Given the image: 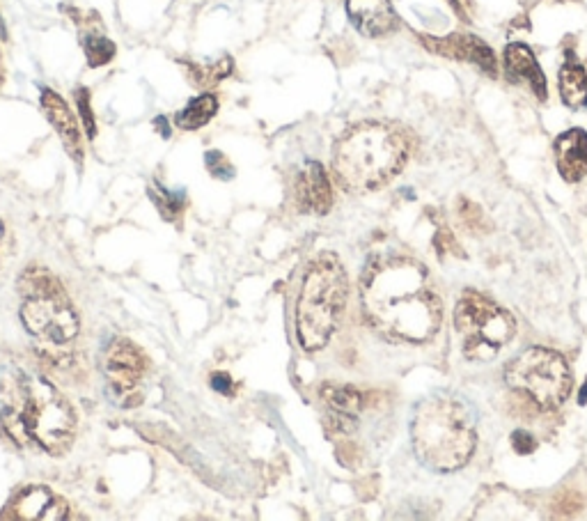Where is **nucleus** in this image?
I'll return each mask as SVG.
<instances>
[{"label":"nucleus","instance_id":"obj_4","mask_svg":"<svg viewBox=\"0 0 587 521\" xmlns=\"http://www.w3.org/2000/svg\"><path fill=\"white\" fill-rule=\"evenodd\" d=\"M3 421L14 437L33 439L53 455L65 453L76 430L69 402L51 384L33 377H23L10 393Z\"/></svg>","mask_w":587,"mask_h":521},{"label":"nucleus","instance_id":"obj_27","mask_svg":"<svg viewBox=\"0 0 587 521\" xmlns=\"http://www.w3.org/2000/svg\"><path fill=\"white\" fill-rule=\"evenodd\" d=\"M154 124H156V127H159V131H161L163 136H166V138L170 136V129H168V120L166 118H156Z\"/></svg>","mask_w":587,"mask_h":521},{"label":"nucleus","instance_id":"obj_15","mask_svg":"<svg viewBox=\"0 0 587 521\" xmlns=\"http://www.w3.org/2000/svg\"><path fill=\"white\" fill-rule=\"evenodd\" d=\"M555 161L567 182H581L587 175V134L583 129H569L555 141Z\"/></svg>","mask_w":587,"mask_h":521},{"label":"nucleus","instance_id":"obj_22","mask_svg":"<svg viewBox=\"0 0 587 521\" xmlns=\"http://www.w3.org/2000/svg\"><path fill=\"white\" fill-rule=\"evenodd\" d=\"M154 205L161 209V214L166 216V219H175L179 207L184 205V193H172L163 189V186H156Z\"/></svg>","mask_w":587,"mask_h":521},{"label":"nucleus","instance_id":"obj_2","mask_svg":"<svg viewBox=\"0 0 587 521\" xmlns=\"http://www.w3.org/2000/svg\"><path fill=\"white\" fill-rule=\"evenodd\" d=\"M411 439L418 460L434 471H457L471 460L477 418L471 404L455 393H434L416 407Z\"/></svg>","mask_w":587,"mask_h":521},{"label":"nucleus","instance_id":"obj_11","mask_svg":"<svg viewBox=\"0 0 587 521\" xmlns=\"http://www.w3.org/2000/svg\"><path fill=\"white\" fill-rule=\"evenodd\" d=\"M425 44L429 46V51L438 53V56L473 62V65L484 69L489 76H496V56H493V51L480 40V37L450 35V37H443V40L425 37Z\"/></svg>","mask_w":587,"mask_h":521},{"label":"nucleus","instance_id":"obj_6","mask_svg":"<svg viewBox=\"0 0 587 521\" xmlns=\"http://www.w3.org/2000/svg\"><path fill=\"white\" fill-rule=\"evenodd\" d=\"M26 329L49 347H65L78 333V317L62 285L44 269H26L19 281Z\"/></svg>","mask_w":587,"mask_h":521},{"label":"nucleus","instance_id":"obj_20","mask_svg":"<svg viewBox=\"0 0 587 521\" xmlns=\"http://www.w3.org/2000/svg\"><path fill=\"white\" fill-rule=\"evenodd\" d=\"M85 56H88L90 67H101L113 60L115 44L101 35H90L85 37Z\"/></svg>","mask_w":587,"mask_h":521},{"label":"nucleus","instance_id":"obj_10","mask_svg":"<svg viewBox=\"0 0 587 521\" xmlns=\"http://www.w3.org/2000/svg\"><path fill=\"white\" fill-rule=\"evenodd\" d=\"M21 521H58L67 517V503L46 487H28L17 494L10 505L7 515Z\"/></svg>","mask_w":587,"mask_h":521},{"label":"nucleus","instance_id":"obj_21","mask_svg":"<svg viewBox=\"0 0 587 521\" xmlns=\"http://www.w3.org/2000/svg\"><path fill=\"white\" fill-rule=\"evenodd\" d=\"M459 214H461V221H464V225L468 230L487 232L491 228L489 221H487V216H484L482 209L477 207L475 202H471V200H461L459 202Z\"/></svg>","mask_w":587,"mask_h":521},{"label":"nucleus","instance_id":"obj_14","mask_svg":"<svg viewBox=\"0 0 587 521\" xmlns=\"http://www.w3.org/2000/svg\"><path fill=\"white\" fill-rule=\"evenodd\" d=\"M349 19L367 37L388 35L397 26L390 0H347Z\"/></svg>","mask_w":587,"mask_h":521},{"label":"nucleus","instance_id":"obj_19","mask_svg":"<svg viewBox=\"0 0 587 521\" xmlns=\"http://www.w3.org/2000/svg\"><path fill=\"white\" fill-rule=\"evenodd\" d=\"M216 111H218V99L214 95H202L198 99H193L191 104L177 115V124L186 131L200 129L214 118Z\"/></svg>","mask_w":587,"mask_h":521},{"label":"nucleus","instance_id":"obj_16","mask_svg":"<svg viewBox=\"0 0 587 521\" xmlns=\"http://www.w3.org/2000/svg\"><path fill=\"white\" fill-rule=\"evenodd\" d=\"M505 69L510 81H526L539 99H546V79L539 69L537 58L526 44H510L505 51Z\"/></svg>","mask_w":587,"mask_h":521},{"label":"nucleus","instance_id":"obj_28","mask_svg":"<svg viewBox=\"0 0 587 521\" xmlns=\"http://www.w3.org/2000/svg\"><path fill=\"white\" fill-rule=\"evenodd\" d=\"M0 37H3V40H5V28H3V21H0Z\"/></svg>","mask_w":587,"mask_h":521},{"label":"nucleus","instance_id":"obj_23","mask_svg":"<svg viewBox=\"0 0 587 521\" xmlns=\"http://www.w3.org/2000/svg\"><path fill=\"white\" fill-rule=\"evenodd\" d=\"M205 159H207V170L216 177V180H232L234 168L223 152H218V150L207 152Z\"/></svg>","mask_w":587,"mask_h":521},{"label":"nucleus","instance_id":"obj_29","mask_svg":"<svg viewBox=\"0 0 587 521\" xmlns=\"http://www.w3.org/2000/svg\"><path fill=\"white\" fill-rule=\"evenodd\" d=\"M0 239H3V223H0Z\"/></svg>","mask_w":587,"mask_h":521},{"label":"nucleus","instance_id":"obj_7","mask_svg":"<svg viewBox=\"0 0 587 521\" xmlns=\"http://www.w3.org/2000/svg\"><path fill=\"white\" fill-rule=\"evenodd\" d=\"M455 329L468 359L491 361L514 338L516 322L498 303L477 292H466L457 301Z\"/></svg>","mask_w":587,"mask_h":521},{"label":"nucleus","instance_id":"obj_3","mask_svg":"<svg viewBox=\"0 0 587 521\" xmlns=\"http://www.w3.org/2000/svg\"><path fill=\"white\" fill-rule=\"evenodd\" d=\"M409 143L402 131L381 122H363L344 134L333 152L340 182L351 191H372L402 170Z\"/></svg>","mask_w":587,"mask_h":521},{"label":"nucleus","instance_id":"obj_26","mask_svg":"<svg viewBox=\"0 0 587 521\" xmlns=\"http://www.w3.org/2000/svg\"><path fill=\"white\" fill-rule=\"evenodd\" d=\"M211 386H214L218 393L230 395V391H232V377L225 375V372H216V375L211 377Z\"/></svg>","mask_w":587,"mask_h":521},{"label":"nucleus","instance_id":"obj_9","mask_svg":"<svg viewBox=\"0 0 587 521\" xmlns=\"http://www.w3.org/2000/svg\"><path fill=\"white\" fill-rule=\"evenodd\" d=\"M104 372L115 398L122 404H136L138 386L145 377V359L129 340H113L104 352Z\"/></svg>","mask_w":587,"mask_h":521},{"label":"nucleus","instance_id":"obj_5","mask_svg":"<svg viewBox=\"0 0 587 521\" xmlns=\"http://www.w3.org/2000/svg\"><path fill=\"white\" fill-rule=\"evenodd\" d=\"M347 303V274L340 260L326 253L310 264L296 306V333L308 352L322 349L338 329Z\"/></svg>","mask_w":587,"mask_h":521},{"label":"nucleus","instance_id":"obj_13","mask_svg":"<svg viewBox=\"0 0 587 521\" xmlns=\"http://www.w3.org/2000/svg\"><path fill=\"white\" fill-rule=\"evenodd\" d=\"M42 108L46 113V118L53 124V129L58 131L62 145H65V150L69 157H72L78 166L83 163V143H81V129H78V124L74 120L72 111H69V106L65 104V99L60 95H56L53 90H42Z\"/></svg>","mask_w":587,"mask_h":521},{"label":"nucleus","instance_id":"obj_18","mask_svg":"<svg viewBox=\"0 0 587 521\" xmlns=\"http://www.w3.org/2000/svg\"><path fill=\"white\" fill-rule=\"evenodd\" d=\"M324 400L328 407L335 409V414L342 418H354L360 409H363V393H358L354 386H338V384H326L322 388Z\"/></svg>","mask_w":587,"mask_h":521},{"label":"nucleus","instance_id":"obj_24","mask_svg":"<svg viewBox=\"0 0 587 521\" xmlns=\"http://www.w3.org/2000/svg\"><path fill=\"white\" fill-rule=\"evenodd\" d=\"M76 101H78V108H81V118H83L85 129H88V136L92 138L97 134V129H95V118H92V111H90L88 90H78L76 92Z\"/></svg>","mask_w":587,"mask_h":521},{"label":"nucleus","instance_id":"obj_12","mask_svg":"<svg viewBox=\"0 0 587 521\" xmlns=\"http://www.w3.org/2000/svg\"><path fill=\"white\" fill-rule=\"evenodd\" d=\"M294 196L303 212L324 216L333 205V191L326 170L317 161H308L296 177Z\"/></svg>","mask_w":587,"mask_h":521},{"label":"nucleus","instance_id":"obj_8","mask_svg":"<svg viewBox=\"0 0 587 521\" xmlns=\"http://www.w3.org/2000/svg\"><path fill=\"white\" fill-rule=\"evenodd\" d=\"M505 379L514 391L526 393L542 409H558L569 398L571 370L558 352L530 347L507 365Z\"/></svg>","mask_w":587,"mask_h":521},{"label":"nucleus","instance_id":"obj_1","mask_svg":"<svg viewBox=\"0 0 587 521\" xmlns=\"http://www.w3.org/2000/svg\"><path fill=\"white\" fill-rule=\"evenodd\" d=\"M363 310L383 336L425 342L443 320V301L420 262L406 255H377L365 267Z\"/></svg>","mask_w":587,"mask_h":521},{"label":"nucleus","instance_id":"obj_17","mask_svg":"<svg viewBox=\"0 0 587 521\" xmlns=\"http://www.w3.org/2000/svg\"><path fill=\"white\" fill-rule=\"evenodd\" d=\"M560 95L569 108L587 106V72L578 62H567L560 69Z\"/></svg>","mask_w":587,"mask_h":521},{"label":"nucleus","instance_id":"obj_25","mask_svg":"<svg viewBox=\"0 0 587 521\" xmlns=\"http://www.w3.org/2000/svg\"><path fill=\"white\" fill-rule=\"evenodd\" d=\"M512 446L519 455H528V453H532V450H535V439H532L528 432H514Z\"/></svg>","mask_w":587,"mask_h":521}]
</instances>
